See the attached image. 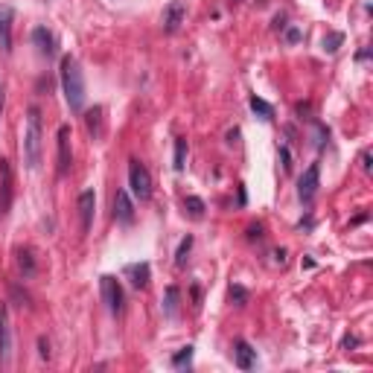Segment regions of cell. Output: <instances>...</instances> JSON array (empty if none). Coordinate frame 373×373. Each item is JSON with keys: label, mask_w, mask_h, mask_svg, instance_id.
Returning <instances> with one entry per match:
<instances>
[{"label": "cell", "mask_w": 373, "mask_h": 373, "mask_svg": "<svg viewBox=\"0 0 373 373\" xmlns=\"http://www.w3.org/2000/svg\"><path fill=\"white\" fill-rule=\"evenodd\" d=\"M41 152H44L41 111H38V105H32V108L27 111L24 137H21V155H24V167H27V169H38V164H41Z\"/></svg>", "instance_id": "obj_1"}, {"label": "cell", "mask_w": 373, "mask_h": 373, "mask_svg": "<svg viewBox=\"0 0 373 373\" xmlns=\"http://www.w3.org/2000/svg\"><path fill=\"white\" fill-rule=\"evenodd\" d=\"M62 91H64V99H67V108L79 114L85 108V73L73 56H64L62 59Z\"/></svg>", "instance_id": "obj_2"}, {"label": "cell", "mask_w": 373, "mask_h": 373, "mask_svg": "<svg viewBox=\"0 0 373 373\" xmlns=\"http://www.w3.org/2000/svg\"><path fill=\"white\" fill-rule=\"evenodd\" d=\"M129 187H132V195L137 202H149L152 199V175L149 169L137 161V157H132L129 161Z\"/></svg>", "instance_id": "obj_3"}, {"label": "cell", "mask_w": 373, "mask_h": 373, "mask_svg": "<svg viewBox=\"0 0 373 373\" xmlns=\"http://www.w3.org/2000/svg\"><path fill=\"white\" fill-rule=\"evenodd\" d=\"M99 292H102V300H105V307H108V312L111 315H120L122 312V304H126L120 280L111 277V274H102L99 277Z\"/></svg>", "instance_id": "obj_4"}, {"label": "cell", "mask_w": 373, "mask_h": 373, "mask_svg": "<svg viewBox=\"0 0 373 373\" xmlns=\"http://www.w3.org/2000/svg\"><path fill=\"white\" fill-rule=\"evenodd\" d=\"M318 187H321V167L312 164L304 175H300V181H297V199L309 207L315 202V195H318Z\"/></svg>", "instance_id": "obj_5"}, {"label": "cell", "mask_w": 373, "mask_h": 373, "mask_svg": "<svg viewBox=\"0 0 373 373\" xmlns=\"http://www.w3.org/2000/svg\"><path fill=\"white\" fill-rule=\"evenodd\" d=\"M114 219L122 227L134 225V202H132V195L126 190H117V195H114Z\"/></svg>", "instance_id": "obj_6"}, {"label": "cell", "mask_w": 373, "mask_h": 373, "mask_svg": "<svg viewBox=\"0 0 373 373\" xmlns=\"http://www.w3.org/2000/svg\"><path fill=\"white\" fill-rule=\"evenodd\" d=\"M12 359V327H9V309L0 304V365Z\"/></svg>", "instance_id": "obj_7"}, {"label": "cell", "mask_w": 373, "mask_h": 373, "mask_svg": "<svg viewBox=\"0 0 373 373\" xmlns=\"http://www.w3.org/2000/svg\"><path fill=\"white\" fill-rule=\"evenodd\" d=\"M12 21H15V9L9 3H0V50L12 52Z\"/></svg>", "instance_id": "obj_8"}, {"label": "cell", "mask_w": 373, "mask_h": 373, "mask_svg": "<svg viewBox=\"0 0 373 373\" xmlns=\"http://www.w3.org/2000/svg\"><path fill=\"white\" fill-rule=\"evenodd\" d=\"M32 44H35V50H38V56H44V59L56 56V35H52L47 27L32 29Z\"/></svg>", "instance_id": "obj_9"}, {"label": "cell", "mask_w": 373, "mask_h": 373, "mask_svg": "<svg viewBox=\"0 0 373 373\" xmlns=\"http://www.w3.org/2000/svg\"><path fill=\"white\" fill-rule=\"evenodd\" d=\"M94 210H97V195L94 190H85L79 195V222H82V234H87L94 225Z\"/></svg>", "instance_id": "obj_10"}, {"label": "cell", "mask_w": 373, "mask_h": 373, "mask_svg": "<svg viewBox=\"0 0 373 373\" xmlns=\"http://www.w3.org/2000/svg\"><path fill=\"white\" fill-rule=\"evenodd\" d=\"M70 164H73V152H70V129L59 126V178L70 172Z\"/></svg>", "instance_id": "obj_11"}, {"label": "cell", "mask_w": 373, "mask_h": 373, "mask_svg": "<svg viewBox=\"0 0 373 373\" xmlns=\"http://www.w3.org/2000/svg\"><path fill=\"white\" fill-rule=\"evenodd\" d=\"M12 204V169L6 161H0V219L9 213Z\"/></svg>", "instance_id": "obj_12"}, {"label": "cell", "mask_w": 373, "mask_h": 373, "mask_svg": "<svg viewBox=\"0 0 373 373\" xmlns=\"http://www.w3.org/2000/svg\"><path fill=\"white\" fill-rule=\"evenodd\" d=\"M187 17V3L184 0H172V3L164 9V29L167 32H178V27Z\"/></svg>", "instance_id": "obj_13"}, {"label": "cell", "mask_w": 373, "mask_h": 373, "mask_svg": "<svg viewBox=\"0 0 373 373\" xmlns=\"http://www.w3.org/2000/svg\"><path fill=\"white\" fill-rule=\"evenodd\" d=\"M234 362H237L239 370H254V367H257V350L248 344L245 339H239V342L234 344Z\"/></svg>", "instance_id": "obj_14"}, {"label": "cell", "mask_w": 373, "mask_h": 373, "mask_svg": "<svg viewBox=\"0 0 373 373\" xmlns=\"http://www.w3.org/2000/svg\"><path fill=\"white\" fill-rule=\"evenodd\" d=\"M126 277L134 289H146L149 286V277H152V269H149V262H132L126 265Z\"/></svg>", "instance_id": "obj_15"}, {"label": "cell", "mask_w": 373, "mask_h": 373, "mask_svg": "<svg viewBox=\"0 0 373 373\" xmlns=\"http://www.w3.org/2000/svg\"><path fill=\"white\" fill-rule=\"evenodd\" d=\"M178 300H181L178 286H167V292H164V318L178 315Z\"/></svg>", "instance_id": "obj_16"}, {"label": "cell", "mask_w": 373, "mask_h": 373, "mask_svg": "<svg viewBox=\"0 0 373 373\" xmlns=\"http://www.w3.org/2000/svg\"><path fill=\"white\" fill-rule=\"evenodd\" d=\"M248 105H251V111H254L257 117L274 120V105H272V102H265V99H260V97H251V99H248Z\"/></svg>", "instance_id": "obj_17"}, {"label": "cell", "mask_w": 373, "mask_h": 373, "mask_svg": "<svg viewBox=\"0 0 373 373\" xmlns=\"http://www.w3.org/2000/svg\"><path fill=\"white\" fill-rule=\"evenodd\" d=\"M17 269L24 272V277L35 274V257H32L29 248H21V251H17Z\"/></svg>", "instance_id": "obj_18"}, {"label": "cell", "mask_w": 373, "mask_h": 373, "mask_svg": "<svg viewBox=\"0 0 373 373\" xmlns=\"http://www.w3.org/2000/svg\"><path fill=\"white\" fill-rule=\"evenodd\" d=\"M184 207H187V213L192 219H202L204 216V202L199 199V195H187L184 199Z\"/></svg>", "instance_id": "obj_19"}, {"label": "cell", "mask_w": 373, "mask_h": 373, "mask_svg": "<svg viewBox=\"0 0 373 373\" xmlns=\"http://www.w3.org/2000/svg\"><path fill=\"white\" fill-rule=\"evenodd\" d=\"M184 161H187V140H175V161H172V167H175V172H184Z\"/></svg>", "instance_id": "obj_20"}, {"label": "cell", "mask_w": 373, "mask_h": 373, "mask_svg": "<svg viewBox=\"0 0 373 373\" xmlns=\"http://www.w3.org/2000/svg\"><path fill=\"white\" fill-rule=\"evenodd\" d=\"M192 353H195V347H181L178 353L172 356V367H190V362H192Z\"/></svg>", "instance_id": "obj_21"}, {"label": "cell", "mask_w": 373, "mask_h": 373, "mask_svg": "<svg viewBox=\"0 0 373 373\" xmlns=\"http://www.w3.org/2000/svg\"><path fill=\"white\" fill-rule=\"evenodd\" d=\"M190 248H192V237L187 234L178 245V251H175V265H187V257H190Z\"/></svg>", "instance_id": "obj_22"}, {"label": "cell", "mask_w": 373, "mask_h": 373, "mask_svg": "<svg viewBox=\"0 0 373 373\" xmlns=\"http://www.w3.org/2000/svg\"><path fill=\"white\" fill-rule=\"evenodd\" d=\"M230 300H234L237 307H245L248 304V289L239 286V283H230Z\"/></svg>", "instance_id": "obj_23"}, {"label": "cell", "mask_w": 373, "mask_h": 373, "mask_svg": "<svg viewBox=\"0 0 373 373\" xmlns=\"http://www.w3.org/2000/svg\"><path fill=\"white\" fill-rule=\"evenodd\" d=\"M102 108H94V111H87V129L94 132V137H99L102 134Z\"/></svg>", "instance_id": "obj_24"}, {"label": "cell", "mask_w": 373, "mask_h": 373, "mask_svg": "<svg viewBox=\"0 0 373 373\" xmlns=\"http://www.w3.org/2000/svg\"><path fill=\"white\" fill-rule=\"evenodd\" d=\"M342 41H344V35L342 32H330L327 38H324V52H335L342 47Z\"/></svg>", "instance_id": "obj_25"}, {"label": "cell", "mask_w": 373, "mask_h": 373, "mask_svg": "<svg viewBox=\"0 0 373 373\" xmlns=\"http://www.w3.org/2000/svg\"><path fill=\"white\" fill-rule=\"evenodd\" d=\"M286 41H289V44H295V41H300V29H297V27H292V29H286Z\"/></svg>", "instance_id": "obj_26"}, {"label": "cell", "mask_w": 373, "mask_h": 373, "mask_svg": "<svg viewBox=\"0 0 373 373\" xmlns=\"http://www.w3.org/2000/svg\"><path fill=\"white\" fill-rule=\"evenodd\" d=\"M280 161H283V169H286V172L292 169V164H289V149H286V146L280 149Z\"/></svg>", "instance_id": "obj_27"}, {"label": "cell", "mask_w": 373, "mask_h": 373, "mask_svg": "<svg viewBox=\"0 0 373 373\" xmlns=\"http://www.w3.org/2000/svg\"><path fill=\"white\" fill-rule=\"evenodd\" d=\"M38 350H41V359H50V342L47 339H38Z\"/></svg>", "instance_id": "obj_28"}, {"label": "cell", "mask_w": 373, "mask_h": 373, "mask_svg": "<svg viewBox=\"0 0 373 373\" xmlns=\"http://www.w3.org/2000/svg\"><path fill=\"white\" fill-rule=\"evenodd\" d=\"M262 237V227L260 225H251V227H248V239H260Z\"/></svg>", "instance_id": "obj_29"}, {"label": "cell", "mask_w": 373, "mask_h": 373, "mask_svg": "<svg viewBox=\"0 0 373 373\" xmlns=\"http://www.w3.org/2000/svg\"><path fill=\"white\" fill-rule=\"evenodd\" d=\"M3 108H6V91H3V82H0V117H3Z\"/></svg>", "instance_id": "obj_30"}, {"label": "cell", "mask_w": 373, "mask_h": 373, "mask_svg": "<svg viewBox=\"0 0 373 373\" xmlns=\"http://www.w3.org/2000/svg\"><path fill=\"white\" fill-rule=\"evenodd\" d=\"M362 167L365 172H370V152H362Z\"/></svg>", "instance_id": "obj_31"}]
</instances>
